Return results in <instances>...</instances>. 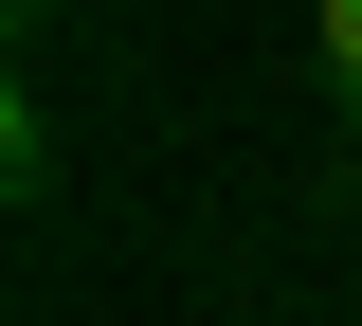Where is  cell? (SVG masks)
<instances>
[{"label": "cell", "mask_w": 362, "mask_h": 326, "mask_svg": "<svg viewBox=\"0 0 362 326\" xmlns=\"http://www.w3.org/2000/svg\"><path fill=\"white\" fill-rule=\"evenodd\" d=\"M0 199L54 218V109H37V91H0Z\"/></svg>", "instance_id": "cell-1"}, {"label": "cell", "mask_w": 362, "mask_h": 326, "mask_svg": "<svg viewBox=\"0 0 362 326\" xmlns=\"http://www.w3.org/2000/svg\"><path fill=\"white\" fill-rule=\"evenodd\" d=\"M308 54H326V109H344V145H362V0H308Z\"/></svg>", "instance_id": "cell-2"}, {"label": "cell", "mask_w": 362, "mask_h": 326, "mask_svg": "<svg viewBox=\"0 0 362 326\" xmlns=\"http://www.w3.org/2000/svg\"><path fill=\"white\" fill-rule=\"evenodd\" d=\"M344 235H362V145H344Z\"/></svg>", "instance_id": "cell-3"}, {"label": "cell", "mask_w": 362, "mask_h": 326, "mask_svg": "<svg viewBox=\"0 0 362 326\" xmlns=\"http://www.w3.org/2000/svg\"><path fill=\"white\" fill-rule=\"evenodd\" d=\"M18 326H73V308H18Z\"/></svg>", "instance_id": "cell-4"}]
</instances>
